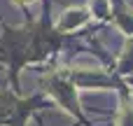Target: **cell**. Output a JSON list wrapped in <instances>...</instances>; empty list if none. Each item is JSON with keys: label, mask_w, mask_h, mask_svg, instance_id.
Segmentation results:
<instances>
[{"label": "cell", "mask_w": 133, "mask_h": 126, "mask_svg": "<svg viewBox=\"0 0 133 126\" xmlns=\"http://www.w3.org/2000/svg\"><path fill=\"white\" fill-rule=\"evenodd\" d=\"M16 2H21V5H26V2H33V0H16Z\"/></svg>", "instance_id": "1"}]
</instances>
